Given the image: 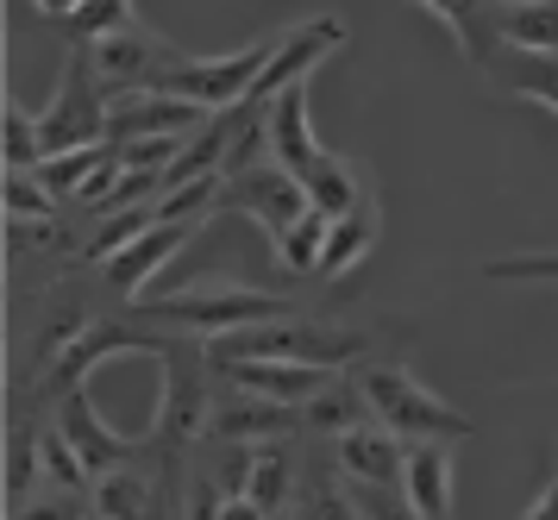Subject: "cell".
Wrapping results in <instances>:
<instances>
[{
    "mask_svg": "<svg viewBox=\"0 0 558 520\" xmlns=\"http://www.w3.org/2000/svg\"><path fill=\"white\" fill-rule=\"evenodd\" d=\"M220 214H239V220H257L270 232V245H277L289 226L307 214V189L302 176L289 170L282 157H257L245 170L227 176V189H220Z\"/></svg>",
    "mask_w": 558,
    "mask_h": 520,
    "instance_id": "5b68a950",
    "label": "cell"
},
{
    "mask_svg": "<svg viewBox=\"0 0 558 520\" xmlns=\"http://www.w3.org/2000/svg\"><path fill=\"white\" fill-rule=\"evenodd\" d=\"M170 346H177V332H145V321H138V314H132V321H95L76 346H70L51 371H45L38 401H57L63 389H82V376L95 371V364H107V358H120V351H157V358H163Z\"/></svg>",
    "mask_w": 558,
    "mask_h": 520,
    "instance_id": "52a82bcc",
    "label": "cell"
},
{
    "mask_svg": "<svg viewBox=\"0 0 558 520\" xmlns=\"http://www.w3.org/2000/svg\"><path fill=\"white\" fill-rule=\"evenodd\" d=\"M57 195L38 170H7V220H51Z\"/></svg>",
    "mask_w": 558,
    "mask_h": 520,
    "instance_id": "83f0119b",
    "label": "cell"
},
{
    "mask_svg": "<svg viewBox=\"0 0 558 520\" xmlns=\"http://www.w3.org/2000/svg\"><path fill=\"white\" fill-rule=\"evenodd\" d=\"M502 7H514V0H502Z\"/></svg>",
    "mask_w": 558,
    "mask_h": 520,
    "instance_id": "836d02e7",
    "label": "cell"
},
{
    "mask_svg": "<svg viewBox=\"0 0 558 520\" xmlns=\"http://www.w3.org/2000/svg\"><path fill=\"white\" fill-rule=\"evenodd\" d=\"M421 7L452 32V45L464 50L471 70H483L502 50V0H421Z\"/></svg>",
    "mask_w": 558,
    "mask_h": 520,
    "instance_id": "e0dca14e",
    "label": "cell"
},
{
    "mask_svg": "<svg viewBox=\"0 0 558 520\" xmlns=\"http://www.w3.org/2000/svg\"><path fill=\"white\" fill-rule=\"evenodd\" d=\"M207 107L170 95V88H120L107 100V138L132 145V138H163V132H195Z\"/></svg>",
    "mask_w": 558,
    "mask_h": 520,
    "instance_id": "8fae6325",
    "label": "cell"
},
{
    "mask_svg": "<svg viewBox=\"0 0 558 520\" xmlns=\"http://www.w3.org/2000/svg\"><path fill=\"white\" fill-rule=\"evenodd\" d=\"M202 226H207V220H170V214H157V220L138 232V239H126V245H120V251L101 264V282L113 289V295H132V301L151 295L157 270H163V264H170V257H177V251L189 245L195 232H202Z\"/></svg>",
    "mask_w": 558,
    "mask_h": 520,
    "instance_id": "9c48e42d",
    "label": "cell"
},
{
    "mask_svg": "<svg viewBox=\"0 0 558 520\" xmlns=\"http://www.w3.org/2000/svg\"><path fill=\"white\" fill-rule=\"evenodd\" d=\"M277 45H282V32H270V38H257V45H245V50H227V57H189V50H182L177 63L163 70L157 88L195 100L207 113H227V107H239V100L252 95V82L264 75V63L277 57Z\"/></svg>",
    "mask_w": 558,
    "mask_h": 520,
    "instance_id": "277c9868",
    "label": "cell"
},
{
    "mask_svg": "<svg viewBox=\"0 0 558 520\" xmlns=\"http://www.w3.org/2000/svg\"><path fill=\"white\" fill-rule=\"evenodd\" d=\"M32 7H38V13H45L51 25H63V20H70V13L82 7V0H32Z\"/></svg>",
    "mask_w": 558,
    "mask_h": 520,
    "instance_id": "d6a6232c",
    "label": "cell"
},
{
    "mask_svg": "<svg viewBox=\"0 0 558 520\" xmlns=\"http://www.w3.org/2000/svg\"><path fill=\"white\" fill-rule=\"evenodd\" d=\"M302 421H307V433L332 439V433H345V426H357V421H377V414H371V401L357 389V376H332L314 401H302Z\"/></svg>",
    "mask_w": 558,
    "mask_h": 520,
    "instance_id": "cb8c5ba5",
    "label": "cell"
},
{
    "mask_svg": "<svg viewBox=\"0 0 558 520\" xmlns=\"http://www.w3.org/2000/svg\"><path fill=\"white\" fill-rule=\"evenodd\" d=\"M126 20H138V13H132V0H82L57 32H63L70 45H95L101 32H113V25H126Z\"/></svg>",
    "mask_w": 558,
    "mask_h": 520,
    "instance_id": "4316f807",
    "label": "cell"
},
{
    "mask_svg": "<svg viewBox=\"0 0 558 520\" xmlns=\"http://www.w3.org/2000/svg\"><path fill=\"white\" fill-rule=\"evenodd\" d=\"M502 38L527 50H558V0H514V7H502Z\"/></svg>",
    "mask_w": 558,
    "mask_h": 520,
    "instance_id": "484cf974",
    "label": "cell"
},
{
    "mask_svg": "<svg viewBox=\"0 0 558 520\" xmlns=\"http://www.w3.org/2000/svg\"><path fill=\"white\" fill-rule=\"evenodd\" d=\"M364 351H371L364 332H345V326H327V321H295V314L207 339L214 364H232V358H289V364H327V371H339V364H352Z\"/></svg>",
    "mask_w": 558,
    "mask_h": 520,
    "instance_id": "3957f363",
    "label": "cell"
},
{
    "mask_svg": "<svg viewBox=\"0 0 558 520\" xmlns=\"http://www.w3.org/2000/svg\"><path fill=\"white\" fill-rule=\"evenodd\" d=\"M95 321H101V314H95L76 289H57V295L45 301V314H38V339H32V371H38V383H45V371H51L57 358L76 346Z\"/></svg>",
    "mask_w": 558,
    "mask_h": 520,
    "instance_id": "44dd1931",
    "label": "cell"
},
{
    "mask_svg": "<svg viewBox=\"0 0 558 520\" xmlns=\"http://www.w3.org/2000/svg\"><path fill=\"white\" fill-rule=\"evenodd\" d=\"M327 232H332V214H320V207L307 201V214L289 226L270 251H277V264L289 276H314V270H320V251H327Z\"/></svg>",
    "mask_w": 558,
    "mask_h": 520,
    "instance_id": "d4e9b609",
    "label": "cell"
},
{
    "mask_svg": "<svg viewBox=\"0 0 558 520\" xmlns=\"http://www.w3.org/2000/svg\"><path fill=\"white\" fill-rule=\"evenodd\" d=\"M7 170H38L45 164V138H38V120H32L20 100H7Z\"/></svg>",
    "mask_w": 558,
    "mask_h": 520,
    "instance_id": "f1b7e54d",
    "label": "cell"
},
{
    "mask_svg": "<svg viewBox=\"0 0 558 520\" xmlns=\"http://www.w3.org/2000/svg\"><path fill=\"white\" fill-rule=\"evenodd\" d=\"M207 433L214 439H282V433H307L302 408L295 401H277V396H257L245 383H220L214 389V414H207Z\"/></svg>",
    "mask_w": 558,
    "mask_h": 520,
    "instance_id": "30bf717a",
    "label": "cell"
},
{
    "mask_svg": "<svg viewBox=\"0 0 558 520\" xmlns=\"http://www.w3.org/2000/svg\"><path fill=\"white\" fill-rule=\"evenodd\" d=\"M151 458H132L120 471L95 476V515L101 520H132V515H163V489H157V471H145Z\"/></svg>",
    "mask_w": 558,
    "mask_h": 520,
    "instance_id": "603a6c76",
    "label": "cell"
},
{
    "mask_svg": "<svg viewBox=\"0 0 558 520\" xmlns=\"http://www.w3.org/2000/svg\"><path fill=\"white\" fill-rule=\"evenodd\" d=\"M264 138H270V157H282L295 176L320 157V138H314V125H307V82H295V88H282V95L270 100Z\"/></svg>",
    "mask_w": 558,
    "mask_h": 520,
    "instance_id": "ffe728a7",
    "label": "cell"
},
{
    "mask_svg": "<svg viewBox=\"0 0 558 520\" xmlns=\"http://www.w3.org/2000/svg\"><path fill=\"white\" fill-rule=\"evenodd\" d=\"M483 75L496 82V88H508V95L521 100H539L546 113H558V50H527V45H508L483 63Z\"/></svg>",
    "mask_w": 558,
    "mask_h": 520,
    "instance_id": "ac0fdd59",
    "label": "cell"
},
{
    "mask_svg": "<svg viewBox=\"0 0 558 520\" xmlns=\"http://www.w3.org/2000/svg\"><path fill=\"white\" fill-rule=\"evenodd\" d=\"M302 189L320 214L339 220V214H352L357 201H371V176H364V164H352V157H339V150L320 145V157L302 170Z\"/></svg>",
    "mask_w": 558,
    "mask_h": 520,
    "instance_id": "7402d4cb",
    "label": "cell"
},
{
    "mask_svg": "<svg viewBox=\"0 0 558 520\" xmlns=\"http://www.w3.org/2000/svg\"><path fill=\"white\" fill-rule=\"evenodd\" d=\"M377 245H383V207H377V195H371V201H357L352 214H339V220H332L314 282H339V276H352Z\"/></svg>",
    "mask_w": 558,
    "mask_h": 520,
    "instance_id": "d6986e66",
    "label": "cell"
},
{
    "mask_svg": "<svg viewBox=\"0 0 558 520\" xmlns=\"http://www.w3.org/2000/svg\"><path fill=\"white\" fill-rule=\"evenodd\" d=\"M483 276H489V282H558V251H514V257H489Z\"/></svg>",
    "mask_w": 558,
    "mask_h": 520,
    "instance_id": "f546056e",
    "label": "cell"
},
{
    "mask_svg": "<svg viewBox=\"0 0 558 520\" xmlns=\"http://www.w3.org/2000/svg\"><path fill=\"white\" fill-rule=\"evenodd\" d=\"M352 376H357V389H364V401H371V414H377L383 426H396L402 439H452L458 446V439L477 433L471 414H458L452 401H439L408 364L371 358V364H357Z\"/></svg>",
    "mask_w": 558,
    "mask_h": 520,
    "instance_id": "7a4b0ae2",
    "label": "cell"
},
{
    "mask_svg": "<svg viewBox=\"0 0 558 520\" xmlns=\"http://www.w3.org/2000/svg\"><path fill=\"white\" fill-rule=\"evenodd\" d=\"M402 508L421 520L452 515V439H408L402 458Z\"/></svg>",
    "mask_w": 558,
    "mask_h": 520,
    "instance_id": "5bb4252c",
    "label": "cell"
},
{
    "mask_svg": "<svg viewBox=\"0 0 558 520\" xmlns=\"http://www.w3.org/2000/svg\"><path fill=\"white\" fill-rule=\"evenodd\" d=\"M88 57H95V70H101L107 95H120V88H157L163 70L182 57V45H170V38L151 32L145 20H126V25H113V32H101V38L88 45Z\"/></svg>",
    "mask_w": 558,
    "mask_h": 520,
    "instance_id": "ba28073f",
    "label": "cell"
},
{
    "mask_svg": "<svg viewBox=\"0 0 558 520\" xmlns=\"http://www.w3.org/2000/svg\"><path fill=\"white\" fill-rule=\"evenodd\" d=\"M527 515H533V520H558V471L539 483V496L527 501Z\"/></svg>",
    "mask_w": 558,
    "mask_h": 520,
    "instance_id": "1f68e13d",
    "label": "cell"
},
{
    "mask_svg": "<svg viewBox=\"0 0 558 520\" xmlns=\"http://www.w3.org/2000/svg\"><path fill=\"white\" fill-rule=\"evenodd\" d=\"M132 314L145 326H170V332H195V339H220V332H239V326H264L282 321L289 301L270 295V289H252V282H227V276H207L182 295H138Z\"/></svg>",
    "mask_w": 558,
    "mask_h": 520,
    "instance_id": "6da1fadb",
    "label": "cell"
},
{
    "mask_svg": "<svg viewBox=\"0 0 558 520\" xmlns=\"http://www.w3.org/2000/svg\"><path fill=\"white\" fill-rule=\"evenodd\" d=\"M51 421L63 426V439L76 446V458L88 464V476L120 471V464H132V458H145V446H132L126 433H113V426L101 421V408L88 401V389H63Z\"/></svg>",
    "mask_w": 558,
    "mask_h": 520,
    "instance_id": "7c38bea8",
    "label": "cell"
},
{
    "mask_svg": "<svg viewBox=\"0 0 558 520\" xmlns=\"http://www.w3.org/2000/svg\"><path fill=\"white\" fill-rule=\"evenodd\" d=\"M339 45H345V20H339V13H320V20L289 25V32H282V45H277V57L264 63V75L252 82V95L239 100V107H245V113H270V100H277L282 88L307 82V75L320 70Z\"/></svg>",
    "mask_w": 558,
    "mask_h": 520,
    "instance_id": "8992f818",
    "label": "cell"
},
{
    "mask_svg": "<svg viewBox=\"0 0 558 520\" xmlns=\"http://www.w3.org/2000/svg\"><path fill=\"white\" fill-rule=\"evenodd\" d=\"M7 251L13 257H51V251H70V239H63V226H57V214L51 220H7Z\"/></svg>",
    "mask_w": 558,
    "mask_h": 520,
    "instance_id": "4dcf8cb0",
    "label": "cell"
},
{
    "mask_svg": "<svg viewBox=\"0 0 558 520\" xmlns=\"http://www.w3.org/2000/svg\"><path fill=\"white\" fill-rule=\"evenodd\" d=\"M220 376H232V383H245V389H257V396H277V401H314L320 389H327L339 371H327V364H289V358H232V364H214Z\"/></svg>",
    "mask_w": 558,
    "mask_h": 520,
    "instance_id": "2e32d148",
    "label": "cell"
},
{
    "mask_svg": "<svg viewBox=\"0 0 558 520\" xmlns=\"http://www.w3.org/2000/svg\"><path fill=\"white\" fill-rule=\"evenodd\" d=\"M332 458H339V471L352 476V483H364V489H402L408 439L383 421H357V426H345V433H332Z\"/></svg>",
    "mask_w": 558,
    "mask_h": 520,
    "instance_id": "4fadbf2b",
    "label": "cell"
},
{
    "mask_svg": "<svg viewBox=\"0 0 558 520\" xmlns=\"http://www.w3.org/2000/svg\"><path fill=\"white\" fill-rule=\"evenodd\" d=\"M295 496H302V446H295V433H282V439H257V464H252V515H295Z\"/></svg>",
    "mask_w": 558,
    "mask_h": 520,
    "instance_id": "9a60e30c",
    "label": "cell"
}]
</instances>
